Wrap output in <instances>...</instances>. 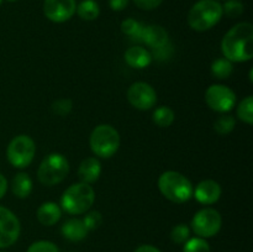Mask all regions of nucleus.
I'll use <instances>...</instances> for the list:
<instances>
[{"instance_id":"f257e3e1","label":"nucleus","mask_w":253,"mask_h":252,"mask_svg":"<svg viewBox=\"0 0 253 252\" xmlns=\"http://www.w3.org/2000/svg\"><path fill=\"white\" fill-rule=\"evenodd\" d=\"M225 58L231 62H247L253 57V26L240 22L232 26L221 41Z\"/></svg>"},{"instance_id":"f03ea898","label":"nucleus","mask_w":253,"mask_h":252,"mask_svg":"<svg viewBox=\"0 0 253 252\" xmlns=\"http://www.w3.org/2000/svg\"><path fill=\"white\" fill-rule=\"evenodd\" d=\"M158 188L163 197L177 204H182L192 199L194 192L192 182L184 174L175 170L162 173L158 178Z\"/></svg>"},{"instance_id":"7ed1b4c3","label":"nucleus","mask_w":253,"mask_h":252,"mask_svg":"<svg viewBox=\"0 0 253 252\" xmlns=\"http://www.w3.org/2000/svg\"><path fill=\"white\" fill-rule=\"evenodd\" d=\"M222 5L216 0H199L188 14V24L193 30L204 32L212 29L221 20Z\"/></svg>"},{"instance_id":"20e7f679","label":"nucleus","mask_w":253,"mask_h":252,"mask_svg":"<svg viewBox=\"0 0 253 252\" xmlns=\"http://www.w3.org/2000/svg\"><path fill=\"white\" fill-rule=\"evenodd\" d=\"M95 192L86 183H76L64 190L61 198V207L71 215H81L88 211L94 204Z\"/></svg>"},{"instance_id":"39448f33","label":"nucleus","mask_w":253,"mask_h":252,"mask_svg":"<svg viewBox=\"0 0 253 252\" xmlns=\"http://www.w3.org/2000/svg\"><path fill=\"white\" fill-rule=\"evenodd\" d=\"M89 143L94 155L100 158H110L120 147V135L115 127L103 124L91 131Z\"/></svg>"},{"instance_id":"423d86ee","label":"nucleus","mask_w":253,"mask_h":252,"mask_svg":"<svg viewBox=\"0 0 253 252\" xmlns=\"http://www.w3.org/2000/svg\"><path fill=\"white\" fill-rule=\"evenodd\" d=\"M69 162L61 153H49L42 160L37 170V178L43 185H56L68 175Z\"/></svg>"},{"instance_id":"0eeeda50","label":"nucleus","mask_w":253,"mask_h":252,"mask_svg":"<svg viewBox=\"0 0 253 252\" xmlns=\"http://www.w3.org/2000/svg\"><path fill=\"white\" fill-rule=\"evenodd\" d=\"M36 145L27 135L15 136L10 141L6 150V157L10 165L15 168H25L34 161Z\"/></svg>"},{"instance_id":"6e6552de","label":"nucleus","mask_w":253,"mask_h":252,"mask_svg":"<svg viewBox=\"0 0 253 252\" xmlns=\"http://www.w3.org/2000/svg\"><path fill=\"white\" fill-rule=\"evenodd\" d=\"M190 225L198 237L209 239L221 230L222 217L217 210L212 208H204L194 215Z\"/></svg>"},{"instance_id":"1a4fd4ad","label":"nucleus","mask_w":253,"mask_h":252,"mask_svg":"<svg viewBox=\"0 0 253 252\" xmlns=\"http://www.w3.org/2000/svg\"><path fill=\"white\" fill-rule=\"evenodd\" d=\"M205 101L211 110L216 113H229L236 103V94L229 86L222 84H212L207 89Z\"/></svg>"},{"instance_id":"9d476101","label":"nucleus","mask_w":253,"mask_h":252,"mask_svg":"<svg viewBox=\"0 0 253 252\" xmlns=\"http://www.w3.org/2000/svg\"><path fill=\"white\" fill-rule=\"evenodd\" d=\"M21 231L19 219L11 210L0 207V249H6L17 241Z\"/></svg>"},{"instance_id":"9b49d317","label":"nucleus","mask_w":253,"mask_h":252,"mask_svg":"<svg viewBox=\"0 0 253 252\" xmlns=\"http://www.w3.org/2000/svg\"><path fill=\"white\" fill-rule=\"evenodd\" d=\"M127 100L138 110H150L157 103V93L148 83L136 82L128 88Z\"/></svg>"},{"instance_id":"f8f14e48","label":"nucleus","mask_w":253,"mask_h":252,"mask_svg":"<svg viewBox=\"0 0 253 252\" xmlns=\"http://www.w3.org/2000/svg\"><path fill=\"white\" fill-rule=\"evenodd\" d=\"M76 0H44L43 14L49 21L61 22L68 21L76 14Z\"/></svg>"},{"instance_id":"ddd939ff","label":"nucleus","mask_w":253,"mask_h":252,"mask_svg":"<svg viewBox=\"0 0 253 252\" xmlns=\"http://www.w3.org/2000/svg\"><path fill=\"white\" fill-rule=\"evenodd\" d=\"M193 197L200 204L211 205L216 203L220 199V197H221V187H220L219 183L212 179L202 180L194 188Z\"/></svg>"},{"instance_id":"4468645a","label":"nucleus","mask_w":253,"mask_h":252,"mask_svg":"<svg viewBox=\"0 0 253 252\" xmlns=\"http://www.w3.org/2000/svg\"><path fill=\"white\" fill-rule=\"evenodd\" d=\"M140 42H145L151 48L157 49L169 43V39H168V32L162 26L148 25L143 27Z\"/></svg>"},{"instance_id":"2eb2a0df","label":"nucleus","mask_w":253,"mask_h":252,"mask_svg":"<svg viewBox=\"0 0 253 252\" xmlns=\"http://www.w3.org/2000/svg\"><path fill=\"white\" fill-rule=\"evenodd\" d=\"M124 58H125V62L131 68L143 69L151 64V62H152V54L145 47L132 46L126 49Z\"/></svg>"},{"instance_id":"dca6fc26","label":"nucleus","mask_w":253,"mask_h":252,"mask_svg":"<svg viewBox=\"0 0 253 252\" xmlns=\"http://www.w3.org/2000/svg\"><path fill=\"white\" fill-rule=\"evenodd\" d=\"M101 174V165L98 158L88 157L82 161L78 168V177L81 182L90 184L96 182Z\"/></svg>"},{"instance_id":"f3484780","label":"nucleus","mask_w":253,"mask_h":252,"mask_svg":"<svg viewBox=\"0 0 253 252\" xmlns=\"http://www.w3.org/2000/svg\"><path fill=\"white\" fill-rule=\"evenodd\" d=\"M62 235L64 239L69 240L72 242L82 241L88 235V230H86L85 225H84L82 219H69L62 225Z\"/></svg>"},{"instance_id":"a211bd4d","label":"nucleus","mask_w":253,"mask_h":252,"mask_svg":"<svg viewBox=\"0 0 253 252\" xmlns=\"http://www.w3.org/2000/svg\"><path fill=\"white\" fill-rule=\"evenodd\" d=\"M37 220L44 226H52L57 224L62 216V210L58 204L53 202H46L37 209Z\"/></svg>"},{"instance_id":"6ab92c4d","label":"nucleus","mask_w":253,"mask_h":252,"mask_svg":"<svg viewBox=\"0 0 253 252\" xmlns=\"http://www.w3.org/2000/svg\"><path fill=\"white\" fill-rule=\"evenodd\" d=\"M11 190L15 197L25 199L32 192V179L27 173L20 172L14 177L11 183Z\"/></svg>"},{"instance_id":"aec40b11","label":"nucleus","mask_w":253,"mask_h":252,"mask_svg":"<svg viewBox=\"0 0 253 252\" xmlns=\"http://www.w3.org/2000/svg\"><path fill=\"white\" fill-rule=\"evenodd\" d=\"M76 11L81 19L85 21H93L100 14V7L95 0H84L81 4L77 5Z\"/></svg>"},{"instance_id":"412c9836","label":"nucleus","mask_w":253,"mask_h":252,"mask_svg":"<svg viewBox=\"0 0 253 252\" xmlns=\"http://www.w3.org/2000/svg\"><path fill=\"white\" fill-rule=\"evenodd\" d=\"M211 74L217 79H227L234 72V64L231 61L222 57V58H217L212 62L211 64Z\"/></svg>"},{"instance_id":"4be33fe9","label":"nucleus","mask_w":253,"mask_h":252,"mask_svg":"<svg viewBox=\"0 0 253 252\" xmlns=\"http://www.w3.org/2000/svg\"><path fill=\"white\" fill-rule=\"evenodd\" d=\"M174 111L168 106H160L153 111L152 120L158 127H168L174 121Z\"/></svg>"},{"instance_id":"5701e85b","label":"nucleus","mask_w":253,"mask_h":252,"mask_svg":"<svg viewBox=\"0 0 253 252\" xmlns=\"http://www.w3.org/2000/svg\"><path fill=\"white\" fill-rule=\"evenodd\" d=\"M143 27L145 26L135 19H126L121 22V31L135 41H141Z\"/></svg>"},{"instance_id":"b1692460","label":"nucleus","mask_w":253,"mask_h":252,"mask_svg":"<svg viewBox=\"0 0 253 252\" xmlns=\"http://www.w3.org/2000/svg\"><path fill=\"white\" fill-rule=\"evenodd\" d=\"M237 116L247 125L253 124V96L249 95L245 98L237 106Z\"/></svg>"},{"instance_id":"393cba45","label":"nucleus","mask_w":253,"mask_h":252,"mask_svg":"<svg viewBox=\"0 0 253 252\" xmlns=\"http://www.w3.org/2000/svg\"><path fill=\"white\" fill-rule=\"evenodd\" d=\"M235 125H236V121H235L234 116L222 115L215 121L214 130L216 131L219 135H227V133H230L234 130Z\"/></svg>"},{"instance_id":"a878e982","label":"nucleus","mask_w":253,"mask_h":252,"mask_svg":"<svg viewBox=\"0 0 253 252\" xmlns=\"http://www.w3.org/2000/svg\"><path fill=\"white\" fill-rule=\"evenodd\" d=\"M190 239V229L185 224H178L170 230V240L174 244L183 245Z\"/></svg>"},{"instance_id":"bb28decb","label":"nucleus","mask_w":253,"mask_h":252,"mask_svg":"<svg viewBox=\"0 0 253 252\" xmlns=\"http://www.w3.org/2000/svg\"><path fill=\"white\" fill-rule=\"evenodd\" d=\"M183 245V252H210L209 244L203 237H192Z\"/></svg>"},{"instance_id":"cd10ccee","label":"nucleus","mask_w":253,"mask_h":252,"mask_svg":"<svg viewBox=\"0 0 253 252\" xmlns=\"http://www.w3.org/2000/svg\"><path fill=\"white\" fill-rule=\"evenodd\" d=\"M222 12L231 19L239 17L244 12V4L240 0H227L222 5Z\"/></svg>"},{"instance_id":"c85d7f7f","label":"nucleus","mask_w":253,"mask_h":252,"mask_svg":"<svg viewBox=\"0 0 253 252\" xmlns=\"http://www.w3.org/2000/svg\"><path fill=\"white\" fill-rule=\"evenodd\" d=\"M26 252H59V250L53 242L47 241V240H40V241L30 245Z\"/></svg>"},{"instance_id":"c756f323","label":"nucleus","mask_w":253,"mask_h":252,"mask_svg":"<svg viewBox=\"0 0 253 252\" xmlns=\"http://www.w3.org/2000/svg\"><path fill=\"white\" fill-rule=\"evenodd\" d=\"M82 220H83L86 230H88V231H93V230H96L100 226L101 222H103V216H101L100 212L94 210V211L88 212Z\"/></svg>"},{"instance_id":"7c9ffc66","label":"nucleus","mask_w":253,"mask_h":252,"mask_svg":"<svg viewBox=\"0 0 253 252\" xmlns=\"http://www.w3.org/2000/svg\"><path fill=\"white\" fill-rule=\"evenodd\" d=\"M72 106L73 103L71 99H58L52 104V111L58 116H66L71 113Z\"/></svg>"},{"instance_id":"2f4dec72","label":"nucleus","mask_w":253,"mask_h":252,"mask_svg":"<svg viewBox=\"0 0 253 252\" xmlns=\"http://www.w3.org/2000/svg\"><path fill=\"white\" fill-rule=\"evenodd\" d=\"M135 5L142 10H153L160 6L163 0H133Z\"/></svg>"},{"instance_id":"473e14b6","label":"nucleus","mask_w":253,"mask_h":252,"mask_svg":"<svg viewBox=\"0 0 253 252\" xmlns=\"http://www.w3.org/2000/svg\"><path fill=\"white\" fill-rule=\"evenodd\" d=\"M130 0H109V6L114 11H121L128 5Z\"/></svg>"},{"instance_id":"72a5a7b5","label":"nucleus","mask_w":253,"mask_h":252,"mask_svg":"<svg viewBox=\"0 0 253 252\" xmlns=\"http://www.w3.org/2000/svg\"><path fill=\"white\" fill-rule=\"evenodd\" d=\"M133 252H162L160 249L152 245H141Z\"/></svg>"},{"instance_id":"f704fd0d","label":"nucleus","mask_w":253,"mask_h":252,"mask_svg":"<svg viewBox=\"0 0 253 252\" xmlns=\"http://www.w3.org/2000/svg\"><path fill=\"white\" fill-rule=\"evenodd\" d=\"M6 190H7V180H6V178H5L4 175L0 173V199L4 197L5 193H6Z\"/></svg>"},{"instance_id":"c9c22d12","label":"nucleus","mask_w":253,"mask_h":252,"mask_svg":"<svg viewBox=\"0 0 253 252\" xmlns=\"http://www.w3.org/2000/svg\"><path fill=\"white\" fill-rule=\"evenodd\" d=\"M250 81H253V79H252V69H251V71H250Z\"/></svg>"},{"instance_id":"e433bc0d","label":"nucleus","mask_w":253,"mask_h":252,"mask_svg":"<svg viewBox=\"0 0 253 252\" xmlns=\"http://www.w3.org/2000/svg\"><path fill=\"white\" fill-rule=\"evenodd\" d=\"M7 1H10V2H14V1H17V0H7Z\"/></svg>"},{"instance_id":"4c0bfd02","label":"nucleus","mask_w":253,"mask_h":252,"mask_svg":"<svg viewBox=\"0 0 253 252\" xmlns=\"http://www.w3.org/2000/svg\"><path fill=\"white\" fill-rule=\"evenodd\" d=\"M1 2H2V0H0V5H1Z\"/></svg>"},{"instance_id":"58836bf2","label":"nucleus","mask_w":253,"mask_h":252,"mask_svg":"<svg viewBox=\"0 0 253 252\" xmlns=\"http://www.w3.org/2000/svg\"><path fill=\"white\" fill-rule=\"evenodd\" d=\"M216 1H219V0H216Z\"/></svg>"},{"instance_id":"ea45409f","label":"nucleus","mask_w":253,"mask_h":252,"mask_svg":"<svg viewBox=\"0 0 253 252\" xmlns=\"http://www.w3.org/2000/svg\"><path fill=\"white\" fill-rule=\"evenodd\" d=\"M0 252H2V251H0Z\"/></svg>"}]
</instances>
